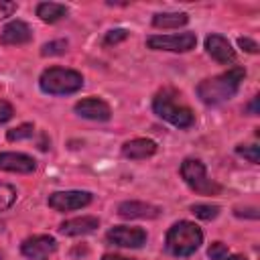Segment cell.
Returning a JSON list of instances; mask_svg holds the SVG:
<instances>
[{"label":"cell","instance_id":"17","mask_svg":"<svg viewBox=\"0 0 260 260\" xmlns=\"http://www.w3.org/2000/svg\"><path fill=\"white\" fill-rule=\"evenodd\" d=\"M37 16L43 22H57L67 16V6L59 2H41L37 6Z\"/></svg>","mask_w":260,"mask_h":260},{"label":"cell","instance_id":"9","mask_svg":"<svg viewBox=\"0 0 260 260\" xmlns=\"http://www.w3.org/2000/svg\"><path fill=\"white\" fill-rule=\"evenodd\" d=\"M20 250L30 260H43L57 250V242L51 236H32V238L22 242Z\"/></svg>","mask_w":260,"mask_h":260},{"label":"cell","instance_id":"13","mask_svg":"<svg viewBox=\"0 0 260 260\" xmlns=\"http://www.w3.org/2000/svg\"><path fill=\"white\" fill-rule=\"evenodd\" d=\"M205 49L217 63H234L236 61V51L232 49L230 41L221 35H209L205 39Z\"/></svg>","mask_w":260,"mask_h":260},{"label":"cell","instance_id":"10","mask_svg":"<svg viewBox=\"0 0 260 260\" xmlns=\"http://www.w3.org/2000/svg\"><path fill=\"white\" fill-rule=\"evenodd\" d=\"M75 112L81 116V118H87V120H95V122H106L110 120L112 116V110L110 106L100 100V98H85V100H79L75 104Z\"/></svg>","mask_w":260,"mask_h":260},{"label":"cell","instance_id":"6","mask_svg":"<svg viewBox=\"0 0 260 260\" xmlns=\"http://www.w3.org/2000/svg\"><path fill=\"white\" fill-rule=\"evenodd\" d=\"M197 43L195 32H179V35H154L148 37L146 45L154 51H173V53H185L191 51Z\"/></svg>","mask_w":260,"mask_h":260},{"label":"cell","instance_id":"11","mask_svg":"<svg viewBox=\"0 0 260 260\" xmlns=\"http://www.w3.org/2000/svg\"><path fill=\"white\" fill-rule=\"evenodd\" d=\"M160 207L144 201H124L118 205V215L124 219H152L158 217Z\"/></svg>","mask_w":260,"mask_h":260},{"label":"cell","instance_id":"32","mask_svg":"<svg viewBox=\"0 0 260 260\" xmlns=\"http://www.w3.org/2000/svg\"><path fill=\"white\" fill-rule=\"evenodd\" d=\"M223 260H246L244 256H228V258H223Z\"/></svg>","mask_w":260,"mask_h":260},{"label":"cell","instance_id":"15","mask_svg":"<svg viewBox=\"0 0 260 260\" xmlns=\"http://www.w3.org/2000/svg\"><path fill=\"white\" fill-rule=\"evenodd\" d=\"M32 39V30L26 22L22 20H12L4 26L2 35H0V43L2 45H24Z\"/></svg>","mask_w":260,"mask_h":260},{"label":"cell","instance_id":"30","mask_svg":"<svg viewBox=\"0 0 260 260\" xmlns=\"http://www.w3.org/2000/svg\"><path fill=\"white\" fill-rule=\"evenodd\" d=\"M248 110H250V114H258V95L248 104Z\"/></svg>","mask_w":260,"mask_h":260},{"label":"cell","instance_id":"7","mask_svg":"<svg viewBox=\"0 0 260 260\" xmlns=\"http://www.w3.org/2000/svg\"><path fill=\"white\" fill-rule=\"evenodd\" d=\"M91 203V193L87 191H57L49 195V207L55 211H73Z\"/></svg>","mask_w":260,"mask_h":260},{"label":"cell","instance_id":"8","mask_svg":"<svg viewBox=\"0 0 260 260\" xmlns=\"http://www.w3.org/2000/svg\"><path fill=\"white\" fill-rule=\"evenodd\" d=\"M106 240L120 248H140L146 242V232L142 228L116 225L106 234Z\"/></svg>","mask_w":260,"mask_h":260},{"label":"cell","instance_id":"23","mask_svg":"<svg viewBox=\"0 0 260 260\" xmlns=\"http://www.w3.org/2000/svg\"><path fill=\"white\" fill-rule=\"evenodd\" d=\"M65 51H67V41H63V39L45 43L43 49H41V53H43L45 57H47V55H61V53H65Z\"/></svg>","mask_w":260,"mask_h":260},{"label":"cell","instance_id":"16","mask_svg":"<svg viewBox=\"0 0 260 260\" xmlns=\"http://www.w3.org/2000/svg\"><path fill=\"white\" fill-rule=\"evenodd\" d=\"M100 225V219L93 217V215H81V217H73V219H67L59 225V232L63 236H85V234H91L95 232Z\"/></svg>","mask_w":260,"mask_h":260},{"label":"cell","instance_id":"33","mask_svg":"<svg viewBox=\"0 0 260 260\" xmlns=\"http://www.w3.org/2000/svg\"><path fill=\"white\" fill-rule=\"evenodd\" d=\"M0 260H2V254H0Z\"/></svg>","mask_w":260,"mask_h":260},{"label":"cell","instance_id":"12","mask_svg":"<svg viewBox=\"0 0 260 260\" xmlns=\"http://www.w3.org/2000/svg\"><path fill=\"white\" fill-rule=\"evenodd\" d=\"M37 162L24 152H0V171L8 173H32Z\"/></svg>","mask_w":260,"mask_h":260},{"label":"cell","instance_id":"3","mask_svg":"<svg viewBox=\"0 0 260 260\" xmlns=\"http://www.w3.org/2000/svg\"><path fill=\"white\" fill-rule=\"evenodd\" d=\"M203 244V232L191 221H177L167 232L165 246L173 256H191Z\"/></svg>","mask_w":260,"mask_h":260},{"label":"cell","instance_id":"4","mask_svg":"<svg viewBox=\"0 0 260 260\" xmlns=\"http://www.w3.org/2000/svg\"><path fill=\"white\" fill-rule=\"evenodd\" d=\"M39 85L45 93L51 95H67V93H75L81 89L83 85V77L79 71L73 69H65V67H51L47 71H43Z\"/></svg>","mask_w":260,"mask_h":260},{"label":"cell","instance_id":"2","mask_svg":"<svg viewBox=\"0 0 260 260\" xmlns=\"http://www.w3.org/2000/svg\"><path fill=\"white\" fill-rule=\"evenodd\" d=\"M152 110L158 118L171 122L177 128H189L195 122V116L187 104L181 102V93L173 87L160 89L152 100Z\"/></svg>","mask_w":260,"mask_h":260},{"label":"cell","instance_id":"5","mask_svg":"<svg viewBox=\"0 0 260 260\" xmlns=\"http://www.w3.org/2000/svg\"><path fill=\"white\" fill-rule=\"evenodd\" d=\"M181 177L185 179V183L195 193H201V195H217L221 191V187L207 177L205 165L201 160H197V158H185L183 160V165H181Z\"/></svg>","mask_w":260,"mask_h":260},{"label":"cell","instance_id":"19","mask_svg":"<svg viewBox=\"0 0 260 260\" xmlns=\"http://www.w3.org/2000/svg\"><path fill=\"white\" fill-rule=\"evenodd\" d=\"M191 213H195V217H201V219H213V217H217L219 207L207 205V203H195V205H191Z\"/></svg>","mask_w":260,"mask_h":260},{"label":"cell","instance_id":"28","mask_svg":"<svg viewBox=\"0 0 260 260\" xmlns=\"http://www.w3.org/2000/svg\"><path fill=\"white\" fill-rule=\"evenodd\" d=\"M238 45L244 49V51H248V53H256L258 51V45L254 43V41H250V39H246V37H242V39H238Z\"/></svg>","mask_w":260,"mask_h":260},{"label":"cell","instance_id":"31","mask_svg":"<svg viewBox=\"0 0 260 260\" xmlns=\"http://www.w3.org/2000/svg\"><path fill=\"white\" fill-rule=\"evenodd\" d=\"M102 260H134V258H126V256H118V254H106Z\"/></svg>","mask_w":260,"mask_h":260},{"label":"cell","instance_id":"29","mask_svg":"<svg viewBox=\"0 0 260 260\" xmlns=\"http://www.w3.org/2000/svg\"><path fill=\"white\" fill-rule=\"evenodd\" d=\"M236 215H248V217H252V219H256L258 217V209L256 207H250V209H236Z\"/></svg>","mask_w":260,"mask_h":260},{"label":"cell","instance_id":"14","mask_svg":"<svg viewBox=\"0 0 260 260\" xmlns=\"http://www.w3.org/2000/svg\"><path fill=\"white\" fill-rule=\"evenodd\" d=\"M156 152V142L150 138H134L122 144V156L130 160H142Z\"/></svg>","mask_w":260,"mask_h":260},{"label":"cell","instance_id":"22","mask_svg":"<svg viewBox=\"0 0 260 260\" xmlns=\"http://www.w3.org/2000/svg\"><path fill=\"white\" fill-rule=\"evenodd\" d=\"M236 152H238L240 156L248 158V160L254 162V165L260 160V146H258V144H248V146L240 144V146H236Z\"/></svg>","mask_w":260,"mask_h":260},{"label":"cell","instance_id":"26","mask_svg":"<svg viewBox=\"0 0 260 260\" xmlns=\"http://www.w3.org/2000/svg\"><path fill=\"white\" fill-rule=\"evenodd\" d=\"M14 116V108L8 104V102H4V100H0V124H4V122H8L10 118Z\"/></svg>","mask_w":260,"mask_h":260},{"label":"cell","instance_id":"25","mask_svg":"<svg viewBox=\"0 0 260 260\" xmlns=\"http://www.w3.org/2000/svg\"><path fill=\"white\" fill-rule=\"evenodd\" d=\"M126 37H128V30H124V28H114V30H110V32L106 35L104 43H106V45H116V43L124 41Z\"/></svg>","mask_w":260,"mask_h":260},{"label":"cell","instance_id":"21","mask_svg":"<svg viewBox=\"0 0 260 260\" xmlns=\"http://www.w3.org/2000/svg\"><path fill=\"white\" fill-rule=\"evenodd\" d=\"M32 134H35V126H32V124H20V126H16V128L8 130L6 138H8L10 142H14V140H24V138H30Z\"/></svg>","mask_w":260,"mask_h":260},{"label":"cell","instance_id":"18","mask_svg":"<svg viewBox=\"0 0 260 260\" xmlns=\"http://www.w3.org/2000/svg\"><path fill=\"white\" fill-rule=\"evenodd\" d=\"M189 22V14L185 12H158L152 16V26L156 28H179Z\"/></svg>","mask_w":260,"mask_h":260},{"label":"cell","instance_id":"24","mask_svg":"<svg viewBox=\"0 0 260 260\" xmlns=\"http://www.w3.org/2000/svg\"><path fill=\"white\" fill-rule=\"evenodd\" d=\"M207 256H209L211 260H223V258L230 256V250H228L225 244H221V242H213V244L209 246V250H207Z\"/></svg>","mask_w":260,"mask_h":260},{"label":"cell","instance_id":"1","mask_svg":"<svg viewBox=\"0 0 260 260\" xmlns=\"http://www.w3.org/2000/svg\"><path fill=\"white\" fill-rule=\"evenodd\" d=\"M244 75H246V71L242 67H234V69H230L225 73H219L215 77L203 79L197 85V95L207 106L223 104V102L232 100L238 93L240 83L244 81Z\"/></svg>","mask_w":260,"mask_h":260},{"label":"cell","instance_id":"27","mask_svg":"<svg viewBox=\"0 0 260 260\" xmlns=\"http://www.w3.org/2000/svg\"><path fill=\"white\" fill-rule=\"evenodd\" d=\"M16 2H10V0H0V18H6V16H12L16 12Z\"/></svg>","mask_w":260,"mask_h":260},{"label":"cell","instance_id":"20","mask_svg":"<svg viewBox=\"0 0 260 260\" xmlns=\"http://www.w3.org/2000/svg\"><path fill=\"white\" fill-rule=\"evenodd\" d=\"M16 199V189L8 183H0V211H6Z\"/></svg>","mask_w":260,"mask_h":260}]
</instances>
